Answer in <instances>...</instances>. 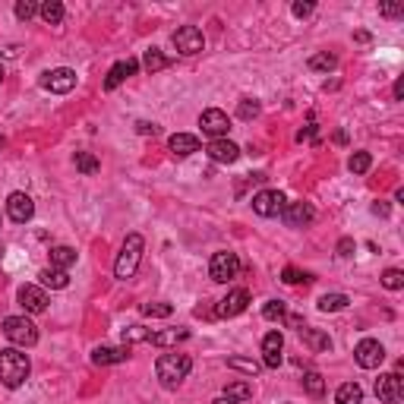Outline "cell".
Here are the masks:
<instances>
[{
  "label": "cell",
  "mask_w": 404,
  "mask_h": 404,
  "mask_svg": "<svg viewBox=\"0 0 404 404\" xmlns=\"http://www.w3.org/2000/svg\"><path fill=\"white\" fill-rule=\"evenodd\" d=\"M32 373V363H29V354H22L19 348H3L0 350V382L7 389H19L22 382Z\"/></svg>",
  "instance_id": "1"
},
{
  "label": "cell",
  "mask_w": 404,
  "mask_h": 404,
  "mask_svg": "<svg viewBox=\"0 0 404 404\" xmlns=\"http://www.w3.org/2000/svg\"><path fill=\"white\" fill-rule=\"evenodd\" d=\"M193 370V360L186 354H177V350H171V354H161L155 363V376L161 379V385H168V389H174V385H180L186 376H190Z\"/></svg>",
  "instance_id": "2"
},
{
  "label": "cell",
  "mask_w": 404,
  "mask_h": 404,
  "mask_svg": "<svg viewBox=\"0 0 404 404\" xmlns=\"http://www.w3.org/2000/svg\"><path fill=\"white\" fill-rule=\"evenodd\" d=\"M143 250H145V240L143 234H127L124 247H120V253H117V262H114V275L120 281L133 278L139 268V262H143Z\"/></svg>",
  "instance_id": "3"
},
{
  "label": "cell",
  "mask_w": 404,
  "mask_h": 404,
  "mask_svg": "<svg viewBox=\"0 0 404 404\" xmlns=\"http://www.w3.org/2000/svg\"><path fill=\"white\" fill-rule=\"evenodd\" d=\"M3 335L16 348H32V344H38V329H35V322L26 319V316H7L3 319Z\"/></svg>",
  "instance_id": "4"
},
{
  "label": "cell",
  "mask_w": 404,
  "mask_h": 404,
  "mask_svg": "<svg viewBox=\"0 0 404 404\" xmlns=\"http://www.w3.org/2000/svg\"><path fill=\"white\" fill-rule=\"evenodd\" d=\"M237 272H240V259L231 250H218V253L212 256V262H209V275H212V281H218V284L234 281Z\"/></svg>",
  "instance_id": "5"
},
{
  "label": "cell",
  "mask_w": 404,
  "mask_h": 404,
  "mask_svg": "<svg viewBox=\"0 0 404 404\" xmlns=\"http://www.w3.org/2000/svg\"><path fill=\"white\" fill-rule=\"evenodd\" d=\"M38 86H42L45 92H54V95H67V92L76 89V70H70V67L48 70V73H42Z\"/></svg>",
  "instance_id": "6"
},
{
  "label": "cell",
  "mask_w": 404,
  "mask_h": 404,
  "mask_svg": "<svg viewBox=\"0 0 404 404\" xmlns=\"http://www.w3.org/2000/svg\"><path fill=\"white\" fill-rule=\"evenodd\" d=\"M171 42H174V48H177L184 57H193V54H199V51L206 48L202 29H196V26H180L177 32L171 35Z\"/></svg>",
  "instance_id": "7"
},
{
  "label": "cell",
  "mask_w": 404,
  "mask_h": 404,
  "mask_svg": "<svg viewBox=\"0 0 404 404\" xmlns=\"http://www.w3.org/2000/svg\"><path fill=\"white\" fill-rule=\"evenodd\" d=\"M354 360H357V366H363V370H379L382 360H385V348L376 341V338H363V341L354 348Z\"/></svg>",
  "instance_id": "8"
},
{
  "label": "cell",
  "mask_w": 404,
  "mask_h": 404,
  "mask_svg": "<svg viewBox=\"0 0 404 404\" xmlns=\"http://www.w3.org/2000/svg\"><path fill=\"white\" fill-rule=\"evenodd\" d=\"M199 127L209 139H227V130H231V120L221 108H209L199 114Z\"/></svg>",
  "instance_id": "9"
},
{
  "label": "cell",
  "mask_w": 404,
  "mask_h": 404,
  "mask_svg": "<svg viewBox=\"0 0 404 404\" xmlns=\"http://www.w3.org/2000/svg\"><path fill=\"white\" fill-rule=\"evenodd\" d=\"M284 206H288V199H284V193H278V190H262V193L253 196V212L262 215V218H275V215H281Z\"/></svg>",
  "instance_id": "10"
},
{
  "label": "cell",
  "mask_w": 404,
  "mask_h": 404,
  "mask_svg": "<svg viewBox=\"0 0 404 404\" xmlns=\"http://www.w3.org/2000/svg\"><path fill=\"white\" fill-rule=\"evenodd\" d=\"M7 215H10V221H16V225H26V221H32V215H35V202H32V196L29 193H10V199H7Z\"/></svg>",
  "instance_id": "11"
},
{
  "label": "cell",
  "mask_w": 404,
  "mask_h": 404,
  "mask_svg": "<svg viewBox=\"0 0 404 404\" xmlns=\"http://www.w3.org/2000/svg\"><path fill=\"white\" fill-rule=\"evenodd\" d=\"M376 398L385 404H398L404 398V379L398 373H385L376 379Z\"/></svg>",
  "instance_id": "12"
},
{
  "label": "cell",
  "mask_w": 404,
  "mask_h": 404,
  "mask_svg": "<svg viewBox=\"0 0 404 404\" xmlns=\"http://www.w3.org/2000/svg\"><path fill=\"white\" fill-rule=\"evenodd\" d=\"M250 307V291H243V288H234L231 294L225 297V300L218 303V309L215 313L221 316V319H231V316H240L243 309Z\"/></svg>",
  "instance_id": "13"
},
{
  "label": "cell",
  "mask_w": 404,
  "mask_h": 404,
  "mask_svg": "<svg viewBox=\"0 0 404 404\" xmlns=\"http://www.w3.org/2000/svg\"><path fill=\"white\" fill-rule=\"evenodd\" d=\"M206 152H209V158H212L215 165H234V161L240 158V145L231 143V139H212Z\"/></svg>",
  "instance_id": "14"
},
{
  "label": "cell",
  "mask_w": 404,
  "mask_h": 404,
  "mask_svg": "<svg viewBox=\"0 0 404 404\" xmlns=\"http://www.w3.org/2000/svg\"><path fill=\"white\" fill-rule=\"evenodd\" d=\"M281 350H284V335L281 332H268L262 338V363L268 370H278L281 366Z\"/></svg>",
  "instance_id": "15"
},
{
  "label": "cell",
  "mask_w": 404,
  "mask_h": 404,
  "mask_svg": "<svg viewBox=\"0 0 404 404\" xmlns=\"http://www.w3.org/2000/svg\"><path fill=\"white\" fill-rule=\"evenodd\" d=\"M130 360V348L120 344V348H111V344H102V348L92 350V363L95 366H114V363H127Z\"/></svg>",
  "instance_id": "16"
},
{
  "label": "cell",
  "mask_w": 404,
  "mask_h": 404,
  "mask_svg": "<svg viewBox=\"0 0 404 404\" xmlns=\"http://www.w3.org/2000/svg\"><path fill=\"white\" fill-rule=\"evenodd\" d=\"M281 218H284V225H288V227H303V225H309V221L316 218V209L309 206V202H291V206H284Z\"/></svg>",
  "instance_id": "17"
},
{
  "label": "cell",
  "mask_w": 404,
  "mask_h": 404,
  "mask_svg": "<svg viewBox=\"0 0 404 404\" xmlns=\"http://www.w3.org/2000/svg\"><path fill=\"white\" fill-rule=\"evenodd\" d=\"M19 303L26 313H45V309H48V294H45L42 288H35V284H22Z\"/></svg>",
  "instance_id": "18"
},
{
  "label": "cell",
  "mask_w": 404,
  "mask_h": 404,
  "mask_svg": "<svg viewBox=\"0 0 404 404\" xmlns=\"http://www.w3.org/2000/svg\"><path fill=\"white\" fill-rule=\"evenodd\" d=\"M139 70V60H133V57H127V60H117L114 67H111V73H108V79H104V89L108 92H114L117 86L124 83V79H130L133 73Z\"/></svg>",
  "instance_id": "19"
},
{
  "label": "cell",
  "mask_w": 404,
  "mask_h": 404,
  "mask_svg": "<svg viewBox=\"0 0 404 404\" xmlns=\"http://www.w3.org/2000/svg\"><path fill=\"white\" fill-rule=\"evenodd\" d=\"M297 335H300V341L307 344L313 354H322V350H332V338L325 335L322 329H309V325H300L297 329Z\"/></svg>",
  "instance_id": "20"
},
{
  "label": "cell",
  "mask_w": 404,
  "mask_h": 404,
  "mask_svg": "<svg viewBox=\"0 0 404 404\" xmlns=\"http://www.w3.org/2000/svg\"><path fill=\"white\" fill-rule=\"evenodd\" d=\"M168 149H171L174 155L186 158V155H193V152H199V139L193 136V133H174V136L168 139Z\"/></svg>",
  "instance_id": "21"
},
{
  "label": "cell",
  "mask_w": 404,
  "mask_h": 404,
  "mask_svg": "<svg viewBox=\"0 0 404 404\" xmlns=\"http://www.w3.org/2000/svg\"><path fill=\"white\" fill-rule=\"evenodd\" d=\"M190 338V329H168V332H152V344L158 348H171L177 341H186Z\"/></svg>",
  "instance_id": "22"
},
{
  "label": "cell",
  "mask_w": 404,
  "mask_h": 404,
  "mask_svg": "<svg viewBox=\"0 0 404 404\" xmlns=\"http://www.w3.org/2000/svg\"><path fill=\"white\" fill-rule=\"evenodd\" d=\"M335 404H363V389L357 382H344L335 391Z\"/></svg>",
  "instance_id": "23"
},
{
  "label": "cell",
  "mask_w": 404,
  "mask_h": 404,
  "mask_svg": "<svg viewBox=\"0 0 404 404\" xmlns=\"http://www.w3.org/2000/svg\"><path fill=\"white\" fill-rule=\"evenodd\" d=\"M38 278H42L45 288H54V291H63L70 284V275L63 272V268H45Z\"/></svg>",
  "instance_id": "24"
},
{
  "label": "cell",
  "mask_w": 404,
  "mask_h": 404,
  "mask_svg": "<svg viewBox=\"0 0 404 404\" xmlns=\"http://www.w3.org/2000/svg\"><path fill=\"white\" fill-rule=\"evenodd\" d=\"M38 13H42V19L48 22V26H60L63 22V3L60 0H45L42 7H38Z\"/></svg>",
  "instance_id": "25"
},
{
  "label": "cell",
  "mask_w": 404,
  "mask_h": 404,
  "mask_svg": "<svg viewBox=\"0 0 404 404\" xmlns=\"http://www.w3.org/2000/svg\"><path fill=\"white\" fill-rule=\"evenodd\" d=\"M307 67L313 70V73H329V70L338 67V57L329 54V51H319V54H313V57L307 60Z\"/></svg>",
  "instance_id": "26"
},
{
  "label": "cell",
  "mask_w": 404,
  "mask_h": 404,
  "mask_svg": "<svg viewBox=\"0 0 404 404\" xmlns=\"http://www.w3.org/2000/svg\"><path fill=\"white\" fill-rule=\"evenodd\" d=\"M70 266H76V250L73 247H54L51 250V268H63V272H67Z\"/></svg>",
  "instance_id": "27"
},
{
  "label": "cell",
  "mask_w": 404,
  "mask_h": 404,
  "mask_svg": "<svg viewBox=\"0 0 404 404\" xmlns=\"http://www.w3.org/2000/svg\"><path fill=\"white\" fill-rule=\"evenodd\" d=\"M225 398H231V401H250L253 398V382H247V379H240V382H231L225 389Z\"/></svg>",
  "instance_id": "28"
},
{
  "label": "cell",
  "mask_w": 404,
  "mask_h": 404,
  "mask_svg": "<svg viewBox=\"0 0 404 404\" xmlns=\"http://www.w3.org/2000/svg\"><path fill=\"white\" fill-rule=\"evenodd\" d=\"M350 303L348 294H322L319 297V309L322 313H338V309H344Z\"/></svg>",
  "instance_id": "29"
},
{
  "label": "cell",
  "mask_w": 404,
  "mask_h": 404,
  "mask_svg": "<svg viewBox=\"0 0 404 404\" xmlns=\"http://www.w3.org/2000/svg\"><path fill=\"white\" fill-rule=\"evenodd\" d=\"M120 338H124V344L130 348V344H139V341H152V329H145V325H127V329L120 332Z\"/></svg>",
  "instance_id": "30"
},
{
  "label": "cell",
  "mask_w": 404,
  "mask_h": 404,
  "mask_svg": "<svg viewBox=\"0 0 404 404\" xmlns=\"http://www.w3.org/2000/svg\"><path fill=\"white\" fill-rule=\"evenodd\" d=\"M168 63H171V60H168V57L161 54V51H158V48H149V51H145V54H143V67L149 70V73H158V70H165Z\"/></svg>",
  "instance_id": "31"
},
{
  "label": "cell",
  "mask_w": 404,
  "mask_h": 404,
  "mask_svg": "<svg viewBox=\"0 0 404 404\" xmlns=\"http://www.w3.org/2000/svg\"><path fill=\"white\" fill-rule=\"evenodd\" d=\"M76 171H83V174H98V168H102V161H98L92 152H76Z\"/></svg>",
  "instance_id": "32"
},
{
  "label": "cell",
  "mask_w": 404,
  "mask_h": 404,
  "mask_svg": "<svg viewBox=\"0 0 404 404\" xmlns=\"http://www.w3.org/2000/svg\"><path fill=\"white\" fill-rule=\"evenodd\" d=\"M303 389H307L313 398H322V395H325V382H322V373H316V370L303 373Z\"/></svg>",
  "instance_id": "33"
},
{
  "label": "cell",
  "mask_w": 404,
  "mask_h": 404,
  "mask_svg": "<svg viewBox=\"0 0 404 404\" xmlns=\"http://www.w3.org/2000/svg\"><path fill=\"white\" fill-rule=\"evenodd\" d=\"M348 168H350V174H366L373 168V155L370 152H354L350 161H348Z\"/></svg>",
  "instance_id": "34"
},
{
  "label": "cell",
  "mask_w": 404,
  "mask_h": 404,
  "mask_svg": "<svg viewBox=\"0 0 404 404\" xmlns=\"http://www.w3.org/2000/svg\"><path fill=\"white\" fill-rule=\"evenodd\" d=\"M382 288L385 291H401L404 288V272H401V268H385V272H382Z\"/></svg>",
  "instance_id": "35"
},
{
  "label": "cell",
  "mask_w": 404,
  "mask_h": 404,
  "mask_svg": "<svg viewBox=\"0 0 404 404\" xmlns=\"http://www.w3.org/2000/svg\"><path fill=\"white\" fill-rule=\"evenodd\" d=\"M171 313H174L171 303H143V316H149V319H168Z\"/></svg>",
  "instance_id": "36"
},
{
  "label": "cell",
  "mask_w": 404,
  "mask_h": 404,
  "mask_svg": "<svg viewBox=\"0 0 404 404\" xmlns=\"http://www.w3.org/2000/svg\"><path fill=\"white\" fill-rule=\"evenodd\" d=\"M227 366H231V370H240V373H247L250 379H253L256 373L262 370V366H259V363H256V360H243V357H231V360H227Z\"/></svg>",
  "instance_id": "37"
},
{
  "label": "cell",
  "mask_w": 404,
  "mask_h": 404,
  "mask_svg": "<svg viewBox=\"0 0 404 404\" xmlns=\"http://www.w3.org/2000/svg\"><path fill=\"white\" fill-rule=\"evenodd\" d=\"M262 316H266L268 322H281L284 316H288V307H284L281 300H268L266 307H262Z\"/></svg>",
  "instance_id": "38"
},
{
  "label": "cell",
  "mask_w": 404,
  "mask_h": 404,
  "mask_svg": "<svg viewBox=\"0 0 404 404\" xmlns=\"http://www.w3.org/2000/svg\"><path fill=\"white\" fill-rule=\"evenodd\" d=\"M281 281H284V284H300V281L307 284V281H313V278H309L307 272H297L294 266H288L284 272H281Z\"/></svg>",
  "instance_id": "39"
},
{
  "label": "cell",
  "mask_w": 404,
  "mask_h": 404,
  "mask_svg": "<svg viewBox=\"0 0 404 404\" xmlns=\"http://www.w3.org/2000/svg\"><path fill=\"white\" fill-rule=\"evenodd\" d=\"M237 114L243 117V120H253V117L259 114V102H256V98H243L240 108H237Z\"/></svg>",
  "instance_id": "40"
},
{
  "label": "cell",
  "mask_w": 404,
  "mask_h": 404,
  "mask_svg": "<svg viewBox=\"0 0 404 404\" xmlns=\"http://www.w3.org/2000/svg\"><path fill=\"white\" fill-rule=\"evenodd\" d=\"M35 13H38V3H35V0H19V3H16V16H19V19H32Z\"/></svg>",
  "instance_id": "41"
},
{
  "label": "cell",
  "mask_w": 404,
  "mask_h": 404,
  "mask_svg": "<svg viewBox=\"0 0 404 404\" xmlns=\"http://www.w3.org/2000/svg\"><path fill=\"white\" fill-rule=\"evenodd\" d=\"M379 13L389 16V19H398V16H404V7H401V3H382V7H379Z\"/></svg>",
  "instance_id": "42"
},
{
  "label": "cell",
  "mask_w": 404,
  "mask_h": 404,
  "mask_svg": "<svg viewBox=\"0 0 404 404\" xmlns=\"http://www.w3.org/2000/svg\"><path fill=\"white\" fill-rule=\"evenodd\" d=\"M313 3H303V0H297V3H294V7H291V13H294L297 16V19H303V16H309V13H313Z\"/></svg>",
  "instance_id": "43"
},
{
  "label": "cell",
  "mask_w": 404,
  "mask_h": 404,
  "mask_svg": "<svg viewBox=\"0 0 404 404\" xmlns=\"http://www.w3.org/2000/svg\"><path fill=\"white\" fill-rule=\"evenodd\" d=\"M136 130L143 133V136H158V133H161V130H158V124H149V120H139Z\"/></svg>",
  "instance_id": "44"
},
{
  "label": "cell",
  "mask_w": 404,
  "mask_h": 404,
  "mask_svg": "<svg viewBox=\"0 0 404 404\" xmlns=\"http://www.w3.org/2000/svg\"><path fill=\"white\" fill-rule=\"evenodd\" d=\"M350 253H354V240L344 237L341 243H338V256H350Z\"/></svg>",
  "instance_id": "45"
},
{
  "label": "cell",
  "mask_w": 404,
  "mask_h": 404,
  "mask_svg": "<svg viewBox=\"0 0 404 404\" xmlns=\"http://www.w3.org/2000/svg\"><path fill=\"white\" fill-rule=\"evenodd\" d=\"M373 215L385 218V215H389V202H382V199H379V202H373Z\"/></svg>",
  "instance_id": "46"
},
{
  "label": "cell",
  "mask_w": 404,
  "mask_h": 404,
  "mask_svg": "<svg viewBox=\"0 0 404 404\" xmlns=\"http://www.w3.org/2000/svg\"><path fill=\"white\" fill-rule=\"evenodd\" d=\"M354 42L366 45V42H370V32H354Z\"/></svg>",
  "instance_id": "47"
},
{
  "label": "cell",
  "mask_w": 404,
  "mask_h": 404,
  "mask_svg": "<svg viewBox=\"0 0 404 404\" xmlns=\"http://www.w3.org/2000/svg\"><path fill=\"white\" fill-rule=\"evenodd\" d=\"M401 95H404V79H398V83H395V98H398V102H401Z\"/></svg>",
  "instance_id": "48"
},
{
  "label": "cell",
  "mask_w": 404,
  "mask_h": 404,
  "mask_svg": "<svg viewBox=\"0 0 404 404\" xmlns=\"http://www.w3.org/2000/svg\"><path fill=\"white\" fill-rule=\"evenodd\" d=\"M212 404H237V401H231V398H225V395H221V398H215Z\"/></svg>",
  "instance_id": "49"
},
{
  "label": "cell",
  "mask_w": 404,
  "mask_h": 404,
  "mask_svg": "<svg viewBox=\"0 0 404 404\" xmlns=\"http://www.w3.org/2000/svg\"><path fill=\"white\" fill-rule=\"evenodd\" d=\"M3 79H7V70H3V63H0V83H3Z\"/></svg>",
  "instance_id": "50"
},
{
  "label": "cell",
  "mask_w": 404,
  "mask_h": 404,
  "mask_svg": "<svg viewBox=\"0 0 404 404\" xmlns=\"http://www.w3.org/2000/svg\"><path fill=\"white\" fill-rule=\"evenodd\" d=\"M3 145H7V139H3V136H0V149H3Z\"/></svg>",
  "instance_id": "51"
},
{
  "label": "cell",
  "mask_w": 404,
  "mask_h": 404,
  "mask_svg": "<svg viewBox=\"0 0 404 404\" xmlns=\"http://www.w3.org/2000/svg\"><path fill=\"white\" fill-rule=\"evenodd\" d=\"M0 256H3V243H0Z\"/></svg>",
  "instance_id": "52"
}]
</instances>
